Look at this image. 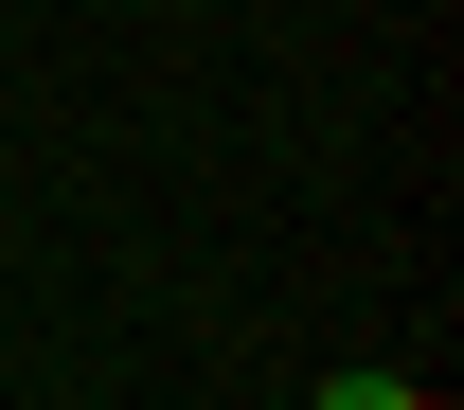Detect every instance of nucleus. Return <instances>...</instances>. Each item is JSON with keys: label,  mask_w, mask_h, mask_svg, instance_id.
<instances>
[{"label": "nucleus", "mask_w": 464, "mask_h": 410, "mask_svg": "<svg viewBox=\"0 0 464 410\" xmlns=\"http://www.w3.org/2000/svg\"><path fill=\"white\" fill-rule=\"evenodd\" d=\"M322 410H429L411 375H322Z\"/></svg>", "instance_id": "1"}]
</instances>
